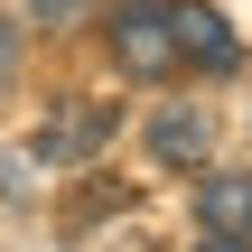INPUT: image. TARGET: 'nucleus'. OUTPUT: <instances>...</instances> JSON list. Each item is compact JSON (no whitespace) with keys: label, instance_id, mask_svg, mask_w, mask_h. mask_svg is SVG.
I'll return each instance as SVG.
<instances>
[{"label":"nucleus","instance_id":"f257e3e1","mask_svg":"<svg viewBox=\"0 0 252 252\" xmlns=\"http://www.w3.org/2000/svg\"><path fill=\"white\" fill-rule=\"evenodd\" d=\"M103 37H112L122 75H168L178 65V0H112Z\"/></svg>","mask_w":252,"mask_h":252},{"label":"nucleus","instance_id":"f03ea898","mask_svg":"<svg viewBox=\"0 0 252 252\" xmlns=\"http://www.w3.org/2000/svg\"><path fill=\"white\" fill-rule=\"evenodd\" d=\"M103 140H112V103H65L56 122H37L28 159H37V168H75V159H94Z\"/></svg>","mask_w":252,"mask_h":252},{"label":"nucleus","instance_id":"7ed1b4c3","mask_svg":"<svg viewBox=\"0 0 252 252\" xmlns=\"http://www.w3.org/2000/svg\"><path fill=\"white\" fill-rule=\"evenodd\" d=\"M206 150H215L206 103H168V112H150V159H159V168H206Z\"/></svg>","mask_w":252,"mask_h":252},{"label":"nucleus","instance_id":"20e7f679","mask_svg":"<svg viewBox=\"0 0 252 252\" xmlns=\"http://www.w3.org/2000/svg\"><path fill=\"white\" fill-rule=\"evenodd\" d=\"M196 224L252 243V168H206V178H196Z\"/></svg>","mask_w":252,"mask_h":252},{"label":"nucleus","instance_id":"39448f33","mask_svg":"<svg viewBox=\"0 0 252 252\" xmlns=\"http://www.w3.org/2000/svg\"><path fill=\"white\" fill-rule=\"evenodd\" d=\"M178 65H206V75H234V65H243V47H234V28H224L215 9L178 0Z\"/></svg>","mask_w":252,"mask_h":252},{"label":"nucleus","instance_id":"423d86ee","mask_svg":"<svg viewBox=\"0 0 252 252\" xmlns=\"http://www.w3.org/2000/svg\"><path fill=\"white\" fill-rule=\"evenodd\" d=\"M28 9H37L47 28H65V19H84V0H28Z\"/></svg>","mask_w":252,"mask_h":252},{"label":"nucleus","instance_id":"0eeeda50","mask_svg":"<svg viewBox=\"0 0 252 252\" xmlns=\"http://www.w3.org/2000/svg\"><path fill=\"white\" fill-rule=\"evenodd\" d=\"M9 65H19V28L0 19V84H9Z\"/></svg>","mask_w":252,"mask_h":252},{"label":"nucleus","instance_id":"6e6552de","mask_svg":"<svg viewBox=\"0 0 252 252\" xmlns=\"http://www.w3.org/2000/svg\"><path fill=\"white\" fill-rule=\"evenodd\" d=\"M196 252H252V243H234V234H206V243H196Z\"/></svg>","mask_w":252,"mask_h":252}]
</instances>
